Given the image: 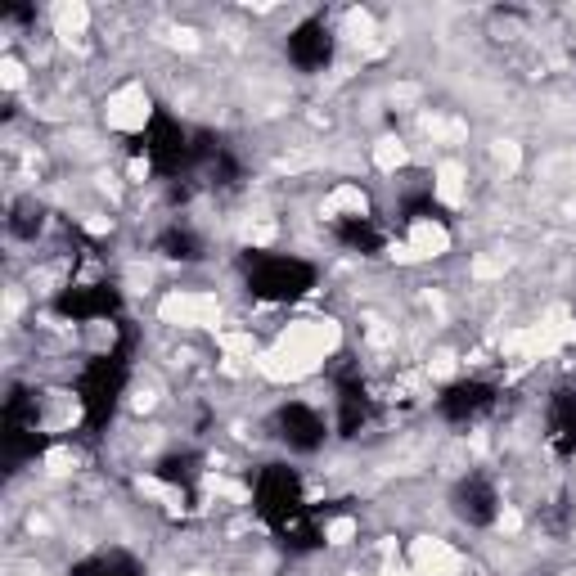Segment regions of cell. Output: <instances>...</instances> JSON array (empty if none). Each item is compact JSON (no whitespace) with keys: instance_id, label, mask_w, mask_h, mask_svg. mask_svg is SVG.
<instances>
[{"instance_id":"obj_1","label":"cell","mask_w":576,"mask_h":576,"mask_svg":"<svg viewBox=\"0 0 576 576\" xmlns=\"http://www.w3.org/2000/svg\"><path fill=\"white\" fill-rule=\"evenodd\" d=\"M158 320L171 329H216L221 324V297L198 288H171L158 302Z\"/></svg>"},{"instance_id":"obj_2","label":"cell","mask_w":576,"mask_h":576,"mask_svg":"<svg viewBox=\"0 0 576 576\" xmlns=\"http://www.w3.org/2000/svg\"><path fill=\"white\" fill-rule=\"evenodd\" d=\"M149 117H153V99L140 81H126V86H117L113 95L104 99V122H108V131H117V135L144 131Z\"/></svg>"},{"instance_id":"obj_3","label":"cell","mask_w":576,"mask_h":576,"mask_svg":"<svg viewBox=\"0 0 576 576\" xmlns=\"http://www.w3.org/2000/svg\"><path fill=\"white\" fill-rule=\"evenodd\" d=\"M410 572L414 576H459L464 572V558L441 536H414L410 540Z\"/></svg>"},{"instance_id":"obj_4","label":"cell","mask_w":576,"mask_h":576,"mask_svg":"<svg viewBox=\"0 0 576 576\" xmlns=\"http://www.w3.org/2000/svg\"><path fill=\"white\" fill-rule=\"evenodd\" d=\"M405 243L414 248L419 261H437L450 252V230L441 221H432V216H414L410 230H405Z\"/></svg>"},{"instance_id":"obj_5","label":"cell","mask_w":576,"mask_h":576,"mask_svg":"<svg viewBox=\"0 0 576 576\" xmlns=\"http://www.w3.org/2000/svg\"><path fill=\"white\" fill-rule=\"evenodd\" d=\"M90 9L81 5V0H59V5L50 9V27H54V36H59L63 45H72V41H81V36L90 32Z\"/></svg>"},{"instance_id":"obj_6","label":"cell","mask_w":576,"mask_h":576,"mask_svg":"<svg viewBox=\"0 0 576 576\" xmlns=\"http://www.w3.org/2000/svg\"><path fill=\"white\" fill-rule=\"evenodd\" d=\"M365 212H369V194L360 185L329 189V198L320 203V216H329V221H338V216H365Z\"/></svg>"},{"instance_id":"obj_7","label":"cell","mask_w":576,"mask_h":576,"mask_svg":"<svg viewBox=\"0 0 576 576\" xmlns=\"http://www.w3.org/2000/svg\"><path fill=\"white\" fill-rule=\"evenodd\" d=\"M432 194H437L446 207H459L468 194V171L459 167V162H441V167L432 171Z\"/></svg>"},{"instance_id":"obj_8","label":"cell","mask_w":576,"mask_h":576,"mask_svg":"<svg viewBox=\"0 0 576 576\" xmlns=\"http://www.w3.org/2000/svg\"><path fill=\"white\" fill-rule=\"evenodd\" d=\"M369 162H374L383 176H396V171L410 162V144H405L401 135H378L374 149H369Z\"/></svg>"},{"instance_id":"obj_9","label":"cell","mask_w":576,"mask_h":576,"mask_svg":"<svg viewBox=\"0 0 576 576\" xmlns=\"http://www.w3.org/2000/svg\"><path fill=\"white\" fill-rule=\"evenodd\" d=\"M342 36H347V45H360V50H369L378 36V23L369 9H351L347 18H342Z\"/></svg>"},{"instance_id":"obj_10","label":"cell","mask_w":576,"mask_h":576,"mask_svg":"<svg viewBox=\"0 0 576 576\" xmlns=\"http://www.w3.org/2000/svg\"><path fill=\"white\" fill-rule=\"evenodd\" d=\"M356 536H360V522L347 518V513H342V518H329V522H324V545H333V549H347Z\"/></svg>"},{"instance_id":"obj_11","label":"cell","mask_w":576,"mask_h":576,"mask_svg":"<svg viewBox=\"0 0 576 576\" xmlns=\"http://www.w3.org/2000/svg\"><path fill=\"white\" fill-rule=\"evenodd\" d=\"M45 473H50V477H68V473H77V450H72V446H54V450H45Z\"/></svg>"},{"instance_id":"obj_12","label":"cell","mask_w":576,"mask_h":576,"mask_svg":"<svg viewBox=\"0 0 576 576\" xmlns=\"http://www.w3.org/2000/svg\"><path fill=\"white\" fill-rule=\"evenodd\" d=\"M0 86H5V90H23L27 86V63L18 59V54H5V59H0Z\"/></svg>"},{"instance_id":"obj_13","label":"cell","mask_w":576,"mask_h":576,"mask_svg":"<svg viewBox=\"0 0 576 576\" xmlns=\"http://www.w3.org/2000/svg\"><path fill=\"white\" fill-rule=\"evenodd\" d=\"M491 153H495V162L504 167V176H513V171H518V162H522L518 140H495V144H491Z\"/></svg>"},{"instance_id":"obj_14","label":"cell","mask_w":576,"mask_h":576,"mask_svg":"<svg viewBox=\"0 0 576 576\" xmlns=\"http://www.w3.org/2000/svg\"><path fill=\"white\" fill-rule=\"evenodd\" d=\"M495 531H500V536H518V531H522V513L513 509V504H504L500 518H495Z\"/></svg>"},{"instance_id":"obj_15","label":"cell","mask_w":576,"mask_h":576,"mask_svg":"<svg viewBox=\"0 0 576 576\" xmlns=\"http://www.w3.org/2000/svg\"><path fill=\"white\" fill-rule=\"evenodd\" d=\"M428 374L432 378H450V374H455V351H437V356L428 360Z\"/></svg>"},{"instance_id":"obj_16","label":"cell","mask_w":576,"mask_h":576,"mask_svg":"<svg viewBox=\"0 0 576 576\" xmlns=\"http://www.w3.org/2000/svg\"><path fill=\"white\" fill-rule=\"evenodd\" d=\"M171 45H176V50H203V36H198L194 27H176V32H171Z\"/></svg>"},{"instance_id":"obj_17","label":"cell","mask_w":576,"mask_h":576,"mask_svg":"<svg viewBox=\"0 0 576 576\" xmlns=\"http://www.w3.org/2000/svg\"><path fill=\"white\" fill-rule=\"evenodd\" d=\"M153 405H158V392H153V387H135V392H131V410L135 414H149Z\"/></svg>"},{"instance_id":"obj_18","label":"cell","mask_w":576,"mask_h":576,"mask_svg":"<svg viewBox=\"0 0 576 576\" xmlns=\"http://www.w3.org/2000/svg\"><path fill=\"white\" fill-rule=\"evenodd\" d=\"M81 230H86V234H113V216H104V212H90L86 221H81Z\"/></svg>"},{"instance_id":"obj_19","label":"cell","mask_w":576,"mask_h":576,"mask_svg":"<svg viewBox=\"0 0 576 576\" xmlns=\"http://www.w3.org/2000/svg\"><path fill=\"white\" fill-rule=\"evenodd\" d=\"M185 576H221V572H185Z\"/></svg>"}]
</instances>
